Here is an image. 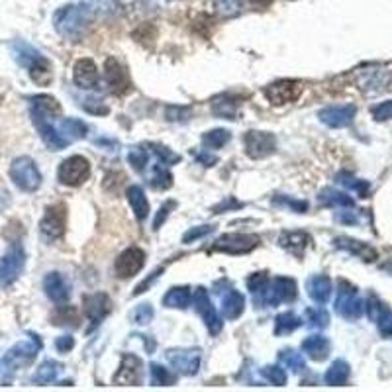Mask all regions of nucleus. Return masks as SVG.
<instances>
[{
    "instance_id": "obj_1",
    "label": "nucleus",
    "mask_w": 392,
    "mask_h": 392,
    "mask_svg": "<svg viewBox=\"0 0 392 392\" xmlns=\"http://www.w3.org/2000/svg\"><path fill=\"white\" fill-rule=\"evenodd\" d=\"M41 347H43V342H41V337L36 335V333H29L26 340L16 343L12 349L6 351V355L0 361V381L4 382V384L12 381L14 372L22 369L24 365H29V363L34 361L36 355L41 351Z\"/></svg>"
},
{
    "instance_id": "obj_2",
    "label": "nucleus",
    "mask_w": 392,
    "mask_h": 392,
    "mask_svg": "<svg viewBox=\"0 0 392 392\" xmlns=\"http://www.w3.org/2000/svg\"><path fill=\"white\" fill-rule=\"evenodd\" d=\"M90 20H92V10L88 4H69V6L57 10L53 16L55 29L63 38L71 39V41L83 38Z\"/></svg>"
},
{
    "instance_id": "obj_3",
    "label": "nucleus",
    "mask_w": 392,
    "mask_h": 392,
    "mask_svg": "<svg viewBox=\"0 0 392 392\" xmlns=\"http://www.w3.org/2000/svg\"><path fill=\"white\" fill-rule=\"evenodd\" d=\"M296 281L290 276H276V279H269L267 284L259 293L251 294L253 304L257 308H271V306H279L283 302H294L296 300Z\"/></svg>"
},
{
    "instance_id": "obj_4",
    "label": "nucleus",
    "mask_w": 392,
    "mask_h": 392,
    "mask_svg": "<svg viewBox=\"0 0 392 392\" xmlns=\"http://www.w3.org/2000/svg\"><path fill=\"white\" fill-rule=\"evenodd\" d=\"M10 178L24 192H36L41 186V173L31 157H16L10 165Z\"/></svg>"
},
{
    "instance_id": "obj_5",
    "label": "nucleus",
    "mask_w": 392,
    "mask_h": 392,
    "mask_svg": "<svg viewBox=\"0 0 392 392\" xmlns=\"http://www.w3.org/2000/svg\"><path fill=\"white\" fill-rule=\"evenodd\" d=\"M26 265V253L20 241L10 244L6 255L0 259V288H8L10 284L18 281V276L24 271Z\"/></svg>"
},
{
    "instance_id": "obj_6",
    "label": "nucleus",
    "mask_w": 392,
    "mask_h": 392,
    "mask_svg": "<svg viewBox=\"0 0 392 392\" xmlns=\"http://www.w3.org/2000/svg\"><path fill=\"white\" fill-rule=\"evenodd\" d=\"M365 304L359 298L357 288L349 284L347 281L340 283V290H337V298H335V312L342 316L347 322H355L363 316Z\"/></svg>"
},
{
    "instance_id": "obj_7",
    "label": "nucleus",
    "mask_w": 392,
    "mask_h": 392,
    "mask_svg": "<svg viewBox=\"0 0 392 392\" xmlns=\"http://www.w3.org/2000/svg\"><path fill=\"white\" fill-rule=\"evenodd\" d=\"M65 225H67V210H65V206L53 204L46 210V214L39 222V234L48 244H53V241H57V239L63 237Z\"/></svg>"
},
{
    "instance_id": "obj_8",
    "label": "nucleus",
    "mask_w": 392,
    "mask_h": 392,
    "mask_svg": "<svg viewBox=\"0 0 392 392\" xmlns=\"http://www.w3.org/2000/svg\"><path fill=\"white\" fill-rule=\"evenodd\" d=\"M90 175V163L87 157L71 155L67 157L57 169V178L61 185L78 186L83 185Z\"/></svg>"
},
{
    "instance_id": "obj_9",
    "label": "nucleus",
    "mask_w": 392,
    "mask_h": 392,
    "mask_svg": "<svg viewBox=\"0 0 392 392\" xmlns=\"http://www.w3.org/2000/svg\"><path fill=\"white\" fill-rule=\"evenodd\" d=\"M261 244V237L255 234H224L216 239L212 245V251L230 255H244L253 251L257 245Z\"/></svg>"
},
{
    "instance_id": "obj_10",
    "label": "nucleus",
    "mask_w": 392,
    "mask_h": 392,
    "mask_svg": "<svg viewBox=\"0 0 392 392\" xmlns=\"http://www.w3.org/2000/svg\"><path fill=\"white\" fill-rule=\"evenodd\" d=\"M263 94L273 106H283V104H290L294 100H298V97L302 94V87H300L298 80L281 78V80H274L271 85H267Z\"/></svg>"
},
{
    "instance_id": "obj_11",
    "label": "nucleus",
    "mask_w": 392,
    "mask_h": 392,
    "mask_svg": "<svg viewBox=\"0 0 392 392\" xmlns=\"http://www.w3.org/2000/svg\"><path fill=\"white\" fill-rule=\"evenodd\" d=\"M167 361L169 365L175 369L178 374L183 377H192L200 369V361H202V355L200 349L195 347H178V349H169L167 351Z\"/></svg>"
},
{
    "instance_id": "obj_12",
    "label": "nucleus",
    "mask_w": 392,
    "mask_h": 392,
    "mask_svg": "<svg viewBox=\"0 0 392 392\" xmlns=\"http://www.w3.org/2000/svg\"><path fill=\"white\" fill-rule=\"evenodd\" d=\"M245 153L251 159H265L276 151V137L271 132L249 130L244 136Z\"/></svg>"
},
{
    "instance_id": "obj_13",
    "label": "nucleus",
    "mask_w": 392,
    "mask_h": 392,
    "mask_svg": "<svg viewBox=\"0 0 392 392\" xmlns=\"http://www.w3.org/2000/svg\"><path fill=\"white\" fill-rule=\"evenodd\" d=\"M192 300H195L196 314L202 318V322L208 328L210 335H218V333L222 332V320H220V316L216 312L214 304L210 300V294H208L204 286L196 288L195 294H192Z\"/></svg>"
},
{
    "instance_id": "obj_14",
    "label": "nucleus",
    "mask_w": 392,
    "mask_h": 392,
    "mask_svg": "<svg viewBox=\"0 0 392 392\" xmlns=\"http://www.w3.org/2000/svg\"><path fill=\"white\" fill-rule=\"evenodd\" d=\"M83 308H85V314L90 322V332H92L110 314V298L104 293L88 294L83 298Z\"/></svg>"
},
{
    "instance_id": "obj_15",
    "label": "nucleus",
    "mask_w": 392,
    "mask_h": 392,
    "mask_svg": "<svg viewBox=\"0 0 392 392\" xmlns=\"http://www.w3.org/2000/svg\"><path fill=\"white\" fill-rule=\"evenodd\" d=\"M220 294V310L225 320H237L245 310V296L239 290H235L232 284L225 283V290L216 288Z\"/></svg>"
},
{
    "instance_id": "obj_16",
    "label": "nucleus",
    "mask_w": 392,
    "mask_h": 392,
    "mask_svg": "<svg viewBox=\"0 0 392 392\" xmlns=\"http://www.w3.org/2000/svg\"><path fill=\"white\" fill-rule=\"evenodd\" d=\"M146 265V253L139 247H127L116 259V274L122 279L136 276Z\"/></svg>"
},
{
    "instance_id": "obj_17",
    "label": "nucleus",
    "mask_w": 392,
    "mask_h": 392,
    "mask_svg": "<svg viewBox=\"0 0 392 392\" xmlns=\"http://www.w3.org/2000/svg\"><path fill=\"white\" fill-rule=\"evenodd\" d=\"M73 80L78 88L83 90H97L100 88V75L92 59H78L75 71H73Z\"/></svg>"
},
{
    "instance_id": "obj_18",
    "label": "nucleus",
    "mask_w": 392,
    "mask_h": 392,
    "mask_svg": "<svg viewBox=\"0 0 392 392\" xmlns=\"http://www.w3.org/2000/svg\"><path fill=\"white\" fill-rule=\"evenodd\" d=\"M104 83L110 92L114 94H124L130 90V80L124 67L120 65V61L114 57H108L104 63Z\"/></svg>"
},
{
    "instance_id": "obj_19",
    "label": "nucleus",
    "mask_w": 392,
    "mask_h": 392,
    "mask_svg": "<svg viewBox=\"0 0 392 392\" xmlns=\"http://www.w3.org/2000/svg\"><path fill=\"white\" fill-rule=\"evenodd\" d=\"M114 382L120 384H139L141 382V359L137 355L132 353H124L122 355V363H120V369H118Z\"/></svg>"
},
{
    "instance_id": "obj_20",
    "label": "nucleus",
    "mask_w": 392,
    "mask_h": 392,
    "mask_svg": "<svg viewBox=\"0 0 392 392\" xmlns=\"http://www.w3.org/2000/svg\"><path fill=\"white\" fill-rule=\"evenodd\" d=\"M357 114V108L353 104H342V106H328L320 110V120L326 126L330 127H345L353 122V118Z\"/></svg>"
},
{
    "instance_id": "obj_21",
    "label": "nucleus",
    "mask_w": 392,
    "mask_h": 392,
    "mask_svg": "<svg viewBox=\"0 0 392 392\" xmlns=\"http://www.w3.org/2000/svg\"><path fill=\"white\" fill-rule=\"evenodd\" d=\"M43 290L55 304H65L71 298V286L61 273H48L43 279Z\"/></svg>"
},
{
    "instance_id": "obj_22",
    "label": "nucleus",
    "mask_w": 392,
    "mask_h": 392,
    "mask_svg": "<svg viewBox=\"0 0 392 392\" xmlns=\"http://www.w3.org/2000/svg\"><path fill=\"white\" fill-rule=\"evenodd\" d=\"M333 245L337 247V249H343V251H347V253L355 255V257H359L363 261H367V263H372V261H377V249L371 247L369 244H365V241H359V239H353V237H335L333 239Z\"/></svg>"
},
{
    "instance_id": "obj_23",
    "label": "nucleus",
    "mask_w": 392,
    "mask_h": 392,
    "mask_svg": "<svg viewBox=\"0 0 392 392\" xmlns=\"http://www.w3.org/2000/svg\"><path fill=\"white\" fill-rule=\"evenodd\" d=\"M312 244V237L306 234V232H284L279 237V245L286 249L288 253H293L294 257L302 259L306 247Z\"/></svg>"
},
{
    "instance_id": "obj_24",
    "label": "nucleus",
    "mask_w": 392,
    "mask_h": 392,
    "mask_svg": "<svg viewBox=\"0 0 392 392\" xmlns=\"http://www.w3.org/2000/svg\"><path fill=\"white\" fill-rule=\"evenodd\" d=\"M306 290L308 296L312 298L316 304H326L332 296V281L326 274H314L306 281Z\"/></svg>"
},
{
    "instance_id": "obj_25",
    "label": "nucleus",
    "mask_w": 392,
    "mask_h": 392,
    "mask_svg": "<svg viewBox=\"0 0 392 392\" xmlns=\"http://www.w3.org/2000/svg\"><path fill=\"white\" fill-rule=\"evenodd\" d=\"M330 340L326 335H320V333H314V335H308L302 342V351L314 359V361H323L328 355H330Z\"/></svg>"
},
{
    "instance_id": "obj_26",
    "label": "nucleus",
    "mask_w": 392,
    "mask_h": 392,
    "mask_svg": "<svg viewBox=\"0 0 392 392\" xmlns=\"http://www.w3.org/2000/svg\"><path fill=\"white\" fill-rule=\"evenodd\" d=\"M59 134L63 136V139L71 144V141H78L83 137H87L88 127L83 120H77V118H63L57 122Z\"/></svg>"
},
{
    "instance_id": "obj_27",
    "label": "nucleus",
    "mask_w": 392,
    "mask_h": 392,
    "mask_svg": "<svg viewBox=\"0 0 392 392\" xmlns=\"http://www.w3.org/2000/svg\"><path fill=\"white\" fill-rule=\"evenodd\" d=\"M237 110H239V98L234 97V94H218V97L212 100V112H214L218 118L235 120Z\"/></svg>"
},
{
    "instance_id": "obj_28",
    "label": "nucleus",
    "mask_w": 392,
    "mask_h": 392,
    "mask_svg": "<svg viewBox=\"0 0 392 392\" xmlns=\"http://www.w3.org/2000/svg\"><path fill=\"white\" fill-rule=\"evenodd\" d=\"M126 196H127V202L132 206V210H134V214L139 222H144L147 216H149V202H147V196L144 192V188L137 185H132L127 186L126 190Z\"/></svg>"
},
{
    "instance_id": "obj_29",
    "label": "nucleus",
    "mask_w": 392,
    "mask_h": 392,
    "mask_svg": "<svg viewBox=\"0 0 392 392\" xmlns=\"http://www.w3.org/2000/svg\"><path fill=\"white\" fill-rule=\"evenodd\" d=\"M28 71H29V77L31 80L36 83V85H48L49 80H51V65H49V61L41 53L36 55V57L31 59L28 63Z\"/></svg>"
},
{
    "instance_id": "obj_30",
    "label": "nucleus",
    "mask_w": 392,
    "mask_h": 392,
    "mask_svg": "<svg viewBox=\"0 0 392 392\" xmlns=\"http://www.w3.org/2000/svg\"><path fill=\"white\" fill-rule=\"evenodd\" d=\"M320 204L333 206V208H351L355 206V200L347 192H342L337 188H323L318 196Z\"/></svg>"
},
{
    "instance_id": "obj_31",
    "label": "nucleus",
    "mask_w": 392,
    "mask_h": 392,
    "mask_svg": "<svg viewBox=\"0 0 392 392\" xmlns=\"http://www.w3.org/2000/svg\"><path fill=\"white\" fill-rule=\"evenodd\" d=\"M349 372H351L349 365L343 361V359H337V361H333L332 365H330V369L326 371L323 381H326V384H330V386H342V384H345L347 379H349Z\"/></svg>"
},
{
    "instance_id": "obj_32",
    "label": "nucleus",
    "mask_w": 392,
    "mask_h": 392,
    "mask_svg": "<svg viewBox=\"0 0 392 392\" xmlns=\"http://www.w3.org/2000/svg\"><path fill=\"white\" fill-rule=\"evenodd\" d=\"M192 300V294H190V288L188 286H173L169 293L163 296V304L165 308H186Z\"/></svg>"
},
{
    "instance_id": "obj_33",
    "label": "nucleus",
    "mask_w": 392,
    "mask_h": 392,
    "mask_svg": "<svg viewBox=\"0 0 392 392\" xmlns=\"http://www.w3.org/2000/svg\"><path fill=\"white\" fill-rule=\"evenodd\" d=\"M61 369H63V367H61L57 361L48 359V361H43L38 369H36L34 377H31V381L36 382V384H49V382H53L55 379H57Z\"/></svg>"
},
{
    "instance_id": "obj_34",
    "label": "nucleus",
    "mask_w": 392,
    "mask_h": 392,
    "mask_svg": "<svg viewBox=\"0 0 392 392\" xmlns=\"http://www.w3.org/2000/svg\"><path fill=\"white\" fill-rule=\"evenodd\" d=\"M302 326V320L293 312H283L274 318V335H288Z\"/></svg>"
},
{
    "instance_id": "obj_35",
    "label": "nucleus",
    "mask_w": 392,
    "mask_h": 392,
    "mask_svg": "<svg viewBox=\"0 0 392 392\" xmlns=\"http://www.w3.org/2000/svg\"><path fill=\"white\" fill-rule=\"evenodd\" d=\"M149 185L153 188H159V190H165V188L173 185V175L167 169L165 163L159 161L157 165H153V171H151V176H149Z\"/></svg>"
},
{
    "instance_id": "obj_36",
    "label": "nucleus",
    "mask_w": 392,
    "mask_h": 392,
    "mask_svg": "<svg viewBox=\"0 0 392 392\" xmlns=\"http://www.w3.org/2000/svg\"><path fill=\"white\" fill-rule=\"evenodd\" d=\"M29 106L38 108V110L46 112V114H49V116H57L59 112H61V106H59L57 100H55L53 97H49V94L31 97L29 98Z\"/></svg>"
},
{
    "instance_id": "obj_37",
    "label": "nucleus",
    "mask_w": 392,
    "mask_h": 392,
    "mask_svg": "<svg viewBox=\"0 0 392 392\" xmlns=\"http://www.w3.org/2000/svg\"><path fill=\"white\" fill-rule=\"evenodd\" d=\"M230 139H232V134H230L227 130L218 127V130L206 132L204 136H202V146L208 147V149H220V147H224Z\"/></svg>"
},
{
    "instance_id": "obj_38",
    "label": "nucleus",
    "mask_w": 392,
    "mask_h": 392,
    "mask_svg": "<svg viewBox=\"0 0 392 392\" xmlns=\"http://www.w3.org/2000/svg\"><path fill=\"white\" fill-rule=\"evenodd\" d=\"M304 318H306V323H308L310 328H318V330L328 328V323H330V314L326 312L322 306L306 308V310H304Z\"/></svg>"
},
{
    "instance_id": "obj_39",
    "label": "nucleus",
    "mask_w": 392,
    "mask_h": 392,
    "mask_svg": "<svg viewBox=\"0 0 392 392\" xmlns=\"http://www.w3.org/2000/svg\"><path fill=\"white\" fill-rule=\"evenodd\" d=\"M279 361L283 363L284 367H288L293 372H302L306 369L304 357L298 351H294V349H283L279 353Z\"/></svg>"
},
{
    "instance_id": "obj_40",
    "label": "nucleus",
    "mask_w": 392,
    "mask_h": 392,
    "mask_svg": "<svg viewBox=\"0 0 392 392\" xmlns=\"http://www.w3.org/2000/svg\"><path fill=\"white\" fill-rule=\"evenodd\" d=\"M149 372H151V382H153L155 386H171V384H175L176 382L175 374L169 371V369H165V367L157 365V363H153V365L149 367Z\"/></svg>"
},
{
    "instance_id": "obj_41",
    "label": "nucleus",
    "mask_w": 392,
    "mask_h": 392,
    "mask_svg": "<svg viewBox=\"0 0 392 392\" xmlns=\"http://www.w3.org/2000/svg\"><path fill=\"white\" fill-rule=\"evenodd\" d=\"M244 8V0H214V10L222 18H234Z\"/></svg>"
},
{
    "instance_id": "obj_42",
    "label": "nucleus",
    "mask_w": 392,
    "mask_h": 392,
    "mask_svg": "<svg viewBox=\"0 0 392 392\" xmlns=\"http://www.w3.org/2000/svg\"><path fill=\"white\" fill-rule=\"evenodd\" d=\"M337 181H340L343 186H347V188L355 190V192H357L359 196H363V198L369 195V188H371V185H369L367 181L355 178V176H351V175H340L337 176Z\"/></svg>"
},
{
    "instance_id": "obj_43",
    "label": "nucleus",
    "mask_w": 392,
    "mask_h": 392,
    "mask_svg": "<svg viewBox=\"0 0 392 392\" xmlns=\"http://www.w3.org/2000/svg\"><path fill=\"white\" fill-rule=\"evenodd\" d=\"M261 374H263L267 381L271 384H276V386H284L286 384V372H284L283 367L279 365H267L261 369Z\"/></svg>"
},
{
    "instance_id": "obj_44",
    "label": "nucleus",
    "mask_w": 392,
    "mask_h": 392,
    "mask_svg": "<svg viewBox=\"0 0 392 392\" xmlns=\"http://www.w3.org/2000/svg\"><path fill=\"white\" fill-rule=\"evenodd\" d=\"M273 204L286 206V208L294 210L296 214H304V212L308 210V202H304V200H294V198H290V196H284V195L274 196Z\"/></svg>"
},
{
    "instance_id": "obj_45",
    "label": "nucleus",
    "mask_w": 392,
    "mask_h": 392,
    "mask_svg": "<svg viewBox=\"0 0 392 392\" xmlns=\"http://www.w3.org/2000/svg\"><path fill=\"white\" fill-rule=\"evenodd\" d=\"M147 147H149V149H151V151L159 157V161H161V163H165V165H173V163H176V161L181 159V157L176 155V153H173V151L165 146H159V144H149Z\"/></svg>"
},
{
    "instance_id": "obj_46",
    "label": "nucleus",
    "mask_w": 392,
    "mask_h": 392,
    "mask_svg": "<svg viewBox=\"0 0 392 392\" xmlns=\"http://www.w3.org/2000/svg\"><path fill=\"white\" fill-rule=\"evenodd\" d=\"M53 323H57V326H77V312L71 306H59Z\"/></svg>"
},
{
    "instance_id": "obj_47",
    "label": "nucleus",
    "mask_w": 392,
    "mask_h": 392,
    "mask_svg": "<svg viewBox=\"0 0 392 392\" xmlns=\"http://www.w3.org/2000/svg\"><path fill=\"white\" fill-rule=\"evenodd\" d=\"M127 161H130V165L134 167L136 171H144L147 165V161H149V153H147L146 149H141V147H137V149H132L130 151V155H127Z\"/></svg>"
},
{
    "instance_id": "obj_48",
    "label": "nucleus",
    "mask_w": 392,
    "mask_h": 392,
    "mask_svg": "<svg viewBox=\"0 0 392 392\" xmlns=\"http://www.w3.org/2000/svg\"><path fill=\"white\" fill-rule=\"evenodd\" d=\"M132 320L139 326H146L153 320V308L149 304H139L136 306V310L132 312Z\"/></svg>"
},
{
    "instance_id": "obj_49",
    "label": "nucleus",
    "mask_w": 392,
    "mask_h": 392,
    "mask_svg": "<svg viewBox=\"0 0 392 392\" xmlns=\"http://www.w3.org/2000/svg\"><path fill=\"white\" fill-rule=\"evenodd\" d=\"M377 326H379V332L384 335V337H392V310L386 306L382 314L377 318Z\"/></svg>"
},
{
    "instance_id": "obj_50",
    "label": "nucleus",
    "mask_w": 392,
    "mask_h": 392,
    "mask_svg": "<svg viewBox=\"0 0 392 392\" xmlns=\"http://www.w3.org/2000/svg\"><path fill=\"white\" fill-rule=\"evenodd\" d=\"M214 232V225H198V227H190L185 235H183V244H192L195 239H200L204 235L212 234Z\"/></svg>"
},
{
    "instance_id": "obj_51",
    "label": "nucleus",
    "mask_w": 392,
    "mask_h": 392,
    "mask_svg": "<svg viewBox=\"0 0 392 392\" xmlns=\"http://www.w3.org/2000/svg\"><path fill=\"white\" fill-rule=\"evenodd\" d=\"M371 114L377 122H386V120H392V100H384V102H381V104L372 106Z\"/></svg>"
},
{
    "instance_id": "obj_52",
    "label": "nucleus",
    "mask_w": 392,
    "mask_h": 392,
    "mask_svg": "<svg viewBox=\"0 0 392 392\" xmlns=\"http://www.w3.org/2000/svg\"><path fill=\"white\" fill-rule=\"evenodd\" d=\"M165 116L169 122H185L190 116V110L183 106H167Z\"/></svg>"
},
{
    "instance_id": "obj_53",
    "label": "nucleus",
    "mask_w": 392,
    "mask_h": 392,
    "mask_svg": "<svg viewBox=\"0 0 392 392\" xmlns=\"http://www.w3.org/2000/svg\"><path fill=\"white\" fill-rule=\"evenodd\" d=\"M175 208H176L175 200H169V202H165V204L161 206V208H159V212H157L155 220H153V230H159L161 224H163L167 218H169L171 210H175Z\"/></svg>"
},
{
    "instance_id": "obj_54",
    "label": "nucleus",
    "mask_w": 392,
    "mask_h": 392,
    "mask_svg": "<svg viewBox=\"0 0 392 392\" xmlns=\"http://www.w3.org/2000/svg\"><path fill=\"white\" fill-rule=\"evenodd\" d=\"M83 108L87 110L88 114H98V116L108 114V106H104V102H100L97 98H88V100H85Z\"/></svg>"
},
{
    "instance_id": "obj_55",
    "label": "nucleus",
    "mask_w": 392,
    "mask_h": 392,
    "mask_svg": "<svg viewBox=\"0 0 392 392\" xmlns=\"http://www.w3.org/2000/svg\"><path fill=\"white\" fill-rule=\"evenodd\" d=\"M73 347H75V340L71 335H61L55 340V349L59 353H69Z\"/></svg>"
},
{
    "instance_id": "obj_56",
    "label": "nucleus",
    "mask_w": 392,
    "mask_h": 392,
    "mask_svg": "<svg viewBox=\"0 0 392 392\" xmlns=\"http://www.w3.org/2000/svg\"><path fill=\"white\" fill-rule=\"evenodd\" d=\"M192 153H195L196 161H200L204 167H212L218 163V157H216L214 153H208V151H198V153L192 151Z\"/></svg>"
},
{
    "instance_id": "obj_57",
    "label": "nucleus",
    "mask_w": 392,
    "mask_h": 392,
    "mask_svg": "<svg viewBox=\"0 0 392 392\" xmlns=\"http://www.w3.org/2000/svg\"><path fill=\"white\" fill-rule=\"evenodd\" d=\"M335 220L342 222V224H357V222H359V218H357L355 212H351V210H340V212L335 214Z\"/></svg>"
},
{
    "instance_id": "obj_58",
    "label": "nucleus",
    "mask_w": 392,
    "mask_h": 392,
    "mask_svg": "<svg viewBox=\"0 0 392 392\" xmlns=\"http://www.w3.org/2000/svg\"><path fill=\"white\" fill-rule=\"evenodd\" d=\"M249 2H251L253 6H257V8H265V6H269L273 0H249Z\"/></svg>"
},
{
    "instance_id": "obj_59",
    "label": "nucleus",
    "mask_w": 392,
    "mask_h": 392,
    "mask_svg": "<svg viewBox=\"0 0 392 392\" xmlns=\"http://www.w3.org/2000/svg\"><path fill=\"white\" fill-rule=\"evenodd\" d=\"M384 269H386V271H388V273L392 274V261H388V263L384 265Z\"/></svg>"
}]
</instances>
